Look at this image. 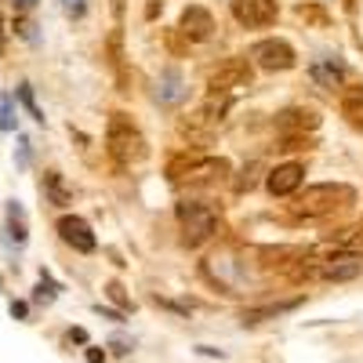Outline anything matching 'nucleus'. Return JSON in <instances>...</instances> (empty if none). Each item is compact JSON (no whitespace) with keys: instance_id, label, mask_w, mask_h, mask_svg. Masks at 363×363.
<instances>
[{"instance_id":"nucleus-1","label":"nucleus","mask_w":363,"mask_h":363,"mask_svg":"<svg viewBox=\"0 0 363 363\" xmlns=\"http://www.w3.org/2000/svg\"><path fill=\"white\" fill-rule=\"evenodd\" d=\"M105 146H109V153H113L120 164H142V160L149 156L146 135L138 131V124H135L128 113H113V117H109Z\"/></svg>"},{"instance_id":"nucleus-2","label":"nucleus","mask_w":363,"mask_h":363,"mask_svg":"<svg viewBox=\"0 0 363 363\" xmlns=\"http://www.w3.org/2000/svg\"><path fill=\"white\" fill-rule=\"evenodd\" d=\"M341 200H353V189L345 185H335V182H320V185H309L302 196L294 203V214L302 218H323L338 208Z\"/></svg>"},{"instance_id":"nucleus-3","label":"nucleus","mask_w":363,"mask_h":363,"mask_svg":"<svg viewBox=\"0 0 363 363\" xmlns=\"http://www.w3.org/2000/svg\"><path fill=\"white\" fill-rule=\"evenodd\" d=\"M178 222H182V236H185L189 247L211 240L218 233V214L208 208V203H193V200L178 203Z\"/></svg>"},{"instance_id":"nucleus-4","label":"nucleus","mask_w":363,"mask_h":363,"mask_svg":"<svg viewBox=\"0 0 363 363\" xmlns=\"http://www.w3.org/2000/svg\"><path fill=\"white\" fill-rule=\"evenodd\" d=\"M251 62H255L258 69L276 73V69H294L298 55H294V47H291L287 40L269 37V40H258L255 47H251Z\"/></svg>"},{"instance_id":"nucleus-5","label":"nucleus","mask_w":363,"mask_h":363,"mask_svg":"<svg viewBox=\"0 0 363 363\" xmlns=\"http://www.w3.org/2000/svg\"><path fill=\"white\" fill-rule=\"evenodd\" d=\"M229 164L222 156H189L185 164H171V178L175 182H208V178H218L226 175Z\"/></svg>"},{"instance_id":"nucleus-6","label":"nucleus","mask_w":363,"mask_h":363,"mask_svg":"<svg viewBox=\"0 0 363 363\" xmlns=\"http://www.w3.org/2000/svg\"><path fill=\"white\" fill-rule=\"evenodd\" d=\"M276 0H233V19L247 29H262L276 22Z\"/></svg>"},{"instance_id":"nucleus-7","label":"nucleus","mask_w":363,"mask_h":363,"mask_svg":"<svg viewBox=\"0 0 363 363\" xmlns=\"http://www.w3.org/2000/svg\"><path fill=\"white\" fill-rule=\"evenodd\" d=\"M58 236L66 240L73 251H81V255H91L94 247H99V236L91 233V226L84 222V218H76V214H62L58 222H55Z\"/></svg>"},{"instance_id":"nucleus-8","label":"nucleus","mask_w":363,"mask_h":363,"mask_svg":"<svg viewBox=\"0 0 363 363\" xmlns=\"http://www.w3.org/2000/svg\"><path fill=\"white\" fill-rule=\"evenodd\" d=\"M251 84V66H247V58H233V62H226L218 73H211V81H208V87L214 91V94H229L233 87H247Z\"/></svg>"},{"instance_id":"nucleus-9","label":"nucleus","mask_w":363,"mask_h":363,"mask_svg":"<svg viewBox=\"0 0 363 363\" xmlns=\"http://www.w3.org/2000/svg\"><path fill=\"white\" fill-rule=\"evenodd\" d=\"M302 182H305V167L291 160V164L273 167L269 171V182H265V185H269L273 196H291V193H298V185H302Z\"/></svg>"},{"instance_id":"nucleus-10","label":"nucleus","mask_w":363,"mask_h":363,"mask_svg":"<svg viewBox=\"0 0 363 363\" xmlns=\"http://www.w3.org/2000/svg\"><path fill=\"white\" fill-rule=\"evenodd\" d=\"M309 76L316 81L323 91H338V87H345V62L341 58H335V55H323V58H316L309 66Z\"/></svg>"},{"instance_id":"nucleus-11","label":"nucleus","mask_w":363,"mask_h":363,"mask_svg":"<svg viewBox=\"0 0 363 363\" xmlns=\"http://www.w3.org/2000/svg\"><path fill=\"white\" fill-rule=\"evenodd\" d=\"M178 29H182L189 40H208V37L214 33V19H211L208 8L189 4V8L182 11V19H178Z\"/></svg>"},{"instance_id":"nucleus-12","label":"nucleus","mask_w":363,"mask_h":363,"mask_svg":"<svg viewBox=\"0 0 363 363\" xmlns=\"http://www.w3.org/2000/svg\"><path fill=\"white\" fill-rule=\"evenodd\" d=\"M360 273H363V255H335V258H327L323 269H320L323 280H335V283L356 280Z\"/></svg>"},{"instance_id":"nucleus-13","label":"nucleus","mask_w":363,"mask_h":363,"mask_svg":"<svg viewBox=\"0 0 363 363\" xmlns=\"http://www.w3.org/2000/svg\"><path fill=\"white\" fill-rule=\"evenodd\" d=\"M185 94H189L185 76L178 69H164L160 81H156V102L160 105H178V102H185Z\"/></svg>"},{"instance_id":"nucleus-14","label":"nucleus","mask_w":363,"mask_h":363,"mask_svg":"<svg viewBox=\"0 0 363 363\" xmlns=\"http://www.w3.org/2000/svg\"><path fill=\"white\" fill-rule=\"evenodd\" d=\"M320 124V117L312 109H287V113L276 117V128L280 131H312Z\"/></svg>"},{"instance_id":"nucleus-15","label":"nucleus","mask_w":363,"mask_h":363,"mask_svg":"<svg viewBox=\"0 0 363 363\" xmlns=\"http://www.w3.org/2000/svg\"><path fill=\"white\" fill-rule=\"evenodd\" d=\"M26 211H22V203L19 200H8V236L4 240L15 244V247H26Z\"/></svg>"},{"instance_id":"nucleus-16","label":"nucleus","mask_w":363,"mask_h":363,"mask_svg":"<svg viewBox=\"0 0 363 363\" xmlns=\"http://www.w3.org/2000/svg\"><path fill=\"white\" fill-rule=\"evenodd\" d=\"M298 305H302V298H291V302H273V305H262V309H247L244 312V327L262 323V320H276V316H283V312H291Z\"/></svg>"},{"instance_id":"nucleus-17","label":"nucleus","mask_w":363,"mask_h":363,"mask_svg":"<svg viewBox=\"0 0 363 363\" xmlns=\"http://www.w3.org/2000/svg\"><path fill=\"white\" fill-rule=\"evenodd\" d=\"M44 196L55 203V208H66V203L73 200V189L66 185V178L58 175V171H47L44 175Z\"/></svg>"},{"instance_id":"nucleus-18","label":"nucleus","mask_w":363,"mask_h":363,"mask_svg":"<svg viewBox=\"0 0 363 363\" xmlns=\"http://www.w3.org/2000/svg\"><path fill=\"white\" fill-rule=\"evenodd\" d=\"M341 117L353 124V128H363V87H345L341 91Z\"/></svg>"},{"instance_id":"nucleus-19","label":"nucleus","mask_w":363,"mask_h":363,"mask_svg":"<svg viewBox=\"0 0 363 363\" xmlns=\"http://www.w3.org/2000/svg\"><path fill=\"white\" fill-rule=\"evenodd\" d=\"M19 128V113H15V94H0V131Z\"/></svg>"},{"instance_id":"nucleus-20","label":"nucleus","mask_w":363,"mask_h":363,"mask_svg":"<svg viewBox=\"0 0 363 363\" xmlns=\"http://www.w3.org/2000/svg\"><path fill=\"white\" fill-rule=\"evenodd\" d=\"M15 94H19V102L26 105V113L33 117L37 124H44V109H40L37 99H33V87H29V84H19V87H15Z\"/></svg>"},{"instance_id":"nucleus-21","label":"nucleus","mask_w":363,"mask_h":363,"mask_svg":"<svg viewBox=\"0 0 363 363\" xmlns=\"http://www.w3.org/2000/svg\"><path fill=\"white\" fill-rule=\"evenodd\" d=\"M55 294H58V287H55V283H51V276H47V273H40V287H37V294H33V302H55Z\"/></svg>"},{"instance_id":"nucleus-22","label":"nucleus","mask_w":363,"mask_h":363,"mask_svg":"<svg viewBox=\"0 0 363 363\" xmlns=\"http://www.w3.org/2000/svg\"><path fill=\"white\" fill-rule=\"evenodd\" d=\"M62 11H66L69 19H84V11H87V0H62Z\"/></svg>"},{"instance_id":"nucleus-23","label":"nucleus","mask_w":363,"mask_h":363,"mask_svg":"<svg viewBox=\"0 0 363 363\" xmlns=\"http://www.w3.org/2000/svg\"><path fill=\"white\" fill-rule=\"evenodd\" d=\"M105 294L113 298V302H117L120 309H131V302H128V294H124V287H120V283H109V287H105Z\"/></svg>"},{"instance_id":"nucleus-24","label":"nucleus","mask_w":363,"mask_h":363,"mask_svg":"<svg viewBox=\"0 0 363 363\" xmlns=\"http://www.w3.org/2000/svg\"><path fill=\"white\" fill-rule=\"evenodd\" d=\"M19 142H22V146H19V156H15V164L26 167V164H29V142H26V138H19Z\"/></svg>"},{"instance_id":"nucleus-25","label":"nucleus","mask_w":363,"mask_h":363,"mask_svg":"<svg viewBox=\"0 0 363 363\" xmlns=\"http://www.w3.org/2000/svg\"><path fill=\"white\" fill-rule=\"evenodd\" d=\"M84 356H87V363H102L105 360V349H99V345H87Z\"/></svg>"},{"instance_id":"nucleus-26","label":"nucleus","mask_w":363,"mask_h":363,"mask_svg":"<svg viewBox=\"0 0 363 363\" xmlns=\"http://www.w3.org/2000/svg\"><path fill=\"white\" fill-rule=\"evenodd\" d=\"M26 312H29L26 302H11V316H15V320H26Z\"/></svg>"},{"instance_id":"nucleus-27","label":"nucleus","mask_w":363,"mask_h":363,"mask_svg":"<svg viewBox=\"0 0 363 363\" xmlns=\"http://www.w3.org/2000/svg\"><path fill=\"white\" fill-rule=\"evenodd\" d=\"M11 4L19 8V11H33V8L40 4V0H11Z\"/></svg>"},{"instance_id":"nucleus-28","label":"nucleus","mask_w":363,"mask_h":363,"mask_svg":"<svg viewBox=\"0 0 363 363\" xmlns=\"http://www.w3.org/2000/svg\"><path fill=\"white\" fill-rule=\"evenodd\" d=\"M124 4H128V0H113V15H117V19L124 15Z\"/></svg>"},{"instance_id":"nucleus-29","label":"nucleus","mask_w":363,"mask_h":363,"mask_svg":"<svg viewBox=\"0 0 363 363\" xmlns=\"http://www.w3.org/2000/svg\"><path fill=\"white\" fill-rule=\"evenodd\" d=\"M0 55H4V15H0Z\"/></svg>"}]
</instances>
